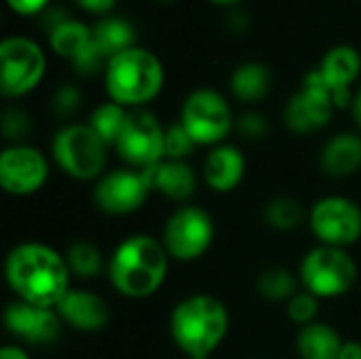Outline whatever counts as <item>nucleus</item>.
Segmentation results:
<instances>
[{
    "mask_svg": "<svg viewBox=\"0 0 361 359\" xmlns=\"http://www.w3.org/2000/svg\"><path fill=\"white\" fill-rule=\"evenodd\" d=\"M4 277L15 300L55 309L70 292V267L51 245L38 241L17 243L4 260Z\"/></svg>",
    "mask_w": 361,
    "mask_h": 359,
    "instance_id": "1",
    "label": "nucleus"
},
{
    "mask_svg": "<svg viewBox=\"0 0 361 359\" xmlns=\"http://www.w3.org/2000/svg\"><path fill=\"white\" fill-rule=\"evenodd\" d=\"M169 273V254L161 239L135 233L123 239L110 260L108 277L112 288L125 298L142 300L161 290Z\"/></svg>",
    "mask_w": 361,
    "mask_h": 359,
    "instance_id": "2",
    "label": "nucleus"
},
{
    "mask_svg": "<svg viewBox=\"0 0 361 359\" xmlns=\"http://www.w3.org/2000/svg\"><path fill=\"white\" fill-rule=\"evenodd\" d=\"M228 311L222 300L209 294L182 298L169 317V332L184 358L207 359L226 339Z\"/></svg>",
    "mask_w": 361,
    "mask_h": 359,
    "instance_id": "3",
    "label": "nucleus"
},
{
    "mask_svg": "<svg viewBox=\"0 0 361 359\" xmlns=\"http://www.w3.org/2000/svg\"><path fill=\"white\" fill-rule=\"evenodd\" d=\"M165 80V70L161 59L142 47H131L108 59L104 68V85L110 102L123 108H142L152 102Z\"/></svg>",
    "mask_w": 361,
    "mask_h": 359,
    "instance_id": "4",
    "label": "nucleus"
},
{
    "mask_svg": "<svg viewBox=\"0 0 361 359\" xmlns=\"http://www.w3.org/2000/svg\"><path fill=\"white\" fill-rule=\"evenodd\" d=\"M104 140L85 123H72L61 127L51 144L53 161L57 167L74 180H99L106 171Z\"/></svg>",
    "mask_w": 361,
    "mask_h": 359,
    "instance_id": "5",
    "label": "nucleus"
},
{
    "mask_svg": "<svg viewBox=\"0 0 361 359\" xmlns=\"http://www.w3.org/2000/svg\"><path fill=\"white\" fill-rule=\"evenodd\" d=\"M298 279L317 298H338L355 286L357 264L343 248L317 245L302 258Z\"/></svg>",
    "mask_w": 361,
    "mask_h": 359,
    "instance_id": "6",
    "label": "nucleus"
},
{
    "mask_svg": "<svg viewBox=\"0 0 361 359\" xmlns=\"http://www.w3.org/2000/svg\"><path fill=\"white\" fill-rule=\"evenodd\" d=\"M180 123L197 146H218L235 127L233 110L222 93L209 87L195 89L182 104Z\"/></svg>",
    "mask_w": 361,
    "mask_h": 359,
    "instance_id": "7",
    "label": "nucleus"
},
{
    "mask_svg": "<svg viewBox=\"0 0 361 359\" xmlns=\"http://www.w3.org/2000/svg\"><path fill=\"white\" fill-rule=\"evenodd\" d=\"M47 72V57L27 36H6L0 42V91L4 97H21L34 91Z\"/></svg>",
    "mask_w": 361,
    "mask_h": 359,
    "instance_id": "8",
    "label": "nucleus"
},
{
    "mask_svg": "<svg viewBox=\"0 0 361 359\" xmlns=\"http://www.w3.org/2000/svg\"><path fill=\"white\" fill-rule=\"evenodd\" d=\"M114 150L133 169H148L165 159V127L146 108H131L114 142Z\"/></svg>",
    "mask_w": 361,
    "mask_h": 359,
    "instance_id": "9",
    "label": "nucleus"
},
{
    "mask_svg": "<svg viewBox=\"0 0 361 359\" xmlns=\"http://www.w3.org/2000/svg\"><path fill=\"white\" fill-rule=\"evenodd\" d=\"M214 235V218L203 207L182 205L167 218L161 241L169 258L178 262H192L209 250Z\"/></svg>",
    "mask_w": 361,
    "mask_h": 359,
    "instance_id": "10",
    "label": "nucleus"
},
{
    "mask_svg": "<svg viewBox=\"0 0 361 359\" xmlns=\"http://www.w3.org/2000/svg\"><path fill=\"white\" fill-rule=\"evenodd\" d=\"M309 226L319 245L347 250L361 237V207L349 197L330 195L313 203Z\"/></svg>",
    "mask_w": 361,
    "mask_h": 359,
    "instance_id": "11",
    "label": "nucleus"
},
{
    "mask_svg": "<svg viewBox=\"0 0 361 359\" xmlns=\"http://www.w3.org/2000/svg\"><path fill=\"white\" fill-rule=\"evenodd\" d=\"M150 184L144 171L118 167L106 171L93 188V203L108 216H129L137 212L150 197Z\"/></svg>",
    "mask_w": 361,
    "mask_h": 359,
    "instance_id": "12",
    "label": "nucleus"
},
{
    "mask_svg": "<svg viewBox=\"0 0 361 359\" xmlns=\"http://www.w3.org/2000/svg\"><path fill=\"white\" fill-rule=\"evenodd\" d=\"M49 180V159L30 144H11L0 154V186L6 195L27 197Z\"/></svg>",
    "mask_w": 361,
    "mask_h": 359,
    "instance_id": "13",
    "label": "nucleus"
},
{
    "mask_svg": "<svg viewBox=\"0 0 361 359\" xmlns=\"http://www.w3.org/2000/svg\"><path fill=\"white\" fill-rule=\"evenodd\" d=\"M332 95L309 74L302 80V87L290 97L283 110V121L294 133H315L324 129L334 114Z\"/></svg>",
    "mask_w": 361,
    "mask_h": 359,
    "instance_id": "14",
    "label": "nucleus"
},
{
    "mask_svg": "<svg viewBox=\"0 0 361 359\" xmlns=\"http://www.w3.org/2000/svg\"><path fill=\"white\" fill-rule=\"evenodd\" d=\"M360 72V51L349 44H336L324 55L319 66L309 72V76L315 78L332 95L336 108H351L355 95L351 91V85L355 83Z\"/></svg>",
    "mask_w": 361,
    "mask_h": 359,
    "instance_id": "15",
    "label": "nucleus"
},
{
    "mask_svg": "<svg viewBox=\"0 0 361 359\" xmlns=\"http://www.w3.org/2000/svg\"><path fill=\"white\" fill-rule=\"evenodd\" d=\"M51 49L59 55L72 61L74 70L82 76H91L106 68V59L95 47L93 30L85 25L78 19H68L59 28H55L49 34Z\"/></svg>",
    "mask_w": 361,
    "mask_h": 359,
    "instance_id": "16",
    "label": "nucleus"
},
{
    "mask_svg": "<svg viewBox=\"0 0 361 359\" xmlns=\"http://www.w3.org/2000/svg\"><path fill=\"white\" fill-rule=\"evenodd\" d=\"M61 320L55 309L34 307L21 300H13L4 309V326L11 336L19 339L25 345L44 347L59 339Z\"/></svg>",
    "mask_w": 361,
    "mask_h": 359,
    "instance_id": "17",
    "label": "nucleus"
},
{
    "mask_svg": "<svg viewBox=\"0 0 361 359\" xmlns=\"http://www.w3.org/2000/svg\"><path fill=\"white\" fill-rule=\"evenodd\" d=\"M59 320L78 332H99L110 322L106 300L89 290H72L55 307Z\"/></svg>",
    "mask_w": 361,
    "mask_h": 359,
    "instance_id": "18",
    "label": "nucleus"
},
{
    "mask_svg": "<svg viewBox=\"0 0 361 359\" xmlns=\"http://www.w3.org/2000/svg\"><path fill=\"white\" fill-rule=\"evenodd\" d=\"M245 176V157L233 144L214 146L203 161V182L214 193H233Z\"/></svg>",
    "mask_w": 361,
    "mask_h": 359,
    "instance_id": "19",
    "label": "nucleus"
},
{
    "mask_svg": "<svg viewBox=\"0 0 361 359\" xmlns=\"http://www.w3.org/2000/svg\"><path fill=\"white\" fill-rule=\"evenodd\" d=\"M152 193L163 195L176 203L188 201L197 190V174L186 161L163 159L161 163L144 169Z\"/></svg>",
    "mask_w": 361,
    "mask_h": 359,
    "instance_id": "20",
    "label": "nucleus"
},
{
    "mask_svg": "<svg viewBox=\"0 0 361 359\" xmlns=\"http://www.w3.org/2000/svg\"><path fill=\"white\" fill-rule=\"evenodd\" d=\"M322 169L332 178H347L361 167V135L345 131L332 135L319 154Z\"/></svg>",
    "mask_w": 361,
    "mask_h": 359,
    "instance_id": "21",
    "label": "nucleus"
},
{
    "mask_svg": "<svg viewBox=\"0 0 361 359\" xmlns=\"http://www.w3.org/2000/svg\"><path fill=\"white\" fill-rule=\"evenodd\" d=\"M345 341L330 324L313 322L298 330L296 351L300 359H338Z\"/></svg>",
    "mask_w": 361,
    "mask_h": 359,
    "instance_id": "22",
    "label": "nucleus"
},
{
    "mask_svg": "<svg viewBox=\"0 0 361 359\" xmlns=\"http://www.w3.org/2000/svg\"><path fill=\"white\" fill-rule=\"evenodd\" d=\"M93 40L99 53L104 55L106 63L121 51L135 47V28L123 17H102L93 28Z\"/></svg>",
    "mask_w": 361,
    "mask_h": 359,
    "instance_id": "23",
    "label": "nucleus"
},
{
    "mask_svg": "<svg viewBox=\"0 0 361 359\" xmlns=\"http://www.w3.org/2000/svg\"><path fill=\"white\" fill-rule=\"evenodd\" d=\"M273 85L271 70L260 61H247L233 70L231 74V91L237 99L252 104L267 97Z\"/></svg>",
    "mask_w": 361,
    "mask_h": 359,
    "instance_id": "24",
    "label": "nucleus"
},
{
    "mask_svg": "<svg viewBox=\"0 0 361 359\" xmlns=\"http://www.w3.org/2000/svg\"><path fill=\"white\" fill-rule=\"evenodd\" d=\"M66 260H68L70 273H74L76 277H82V279H93V277H97L104 271V267L108 269L102 250L95 243L85 241V239L82 241H74L68 248Z\"/></svg>",
    "mask_w": 361,
    "mask_h": 359,
    "instance_id": "25",
    "label": "nucleus"
},
{
    "mask_svg": "<svg viewBox=\"0 0 361 359\" xmlns=\"http://www.w3.org/2000/svg\"><path fill=\"white\" fill-rule=\"evenodd\" d=\"M298 284L300 279L292 271L283 267H271L262 271V275L258 277V294L267 300L283 303L298 292Z\"/></svg>",
    "mask_w": 361,
    "mask_h": 359,
    "instance_id": "26",
    "label": "nucleus"
},
{
    "mask_svg": "<svg viewBox=\"0 0 361 359\" xmlns=\"http://www.w3.org/2000/svg\"><path fill=\"white\" fill-rule=\"evenodd\" d=\"M127 108H123L121 104L116 102H106V104H99L91 116H89V127L104 140L106 146H112L114 148V142L121 133V127L127 118Z\"/></svg>",
    "mask_w": 361,
    "mask_h": 359,
    "instance_id": "27",
    "label": "nucleus"
},
{
    "mask_svg": "<svg viewBox=\"0 0 361 359\" xmlns=\"http://www.w3.org/2000/svg\"><path fill=\"white\" fill-rule=\"evenodd\" d=\"M305 207L292 197H275L264 205V222L275 231H294L305 222Z\"/></svg>",
    "mask_w": 361,
    "mask_h": 359,
    "instance_id": "28",
    "label": "nucleus"
},
{
    "mask_svg": "<svg viewBox=\"0 0 361 359\" xmlns=\"http://www.w3.org/2000/svg\"><path fill=\"white\" fill-rule=\"evenodd\" d=\"M286 313L288 317L305 328L313 322H317V315H319V298L307 290H298L290 300H288V307H286Z\"/></svg>",
    "mask_w": 361,
    "mask_h": 359,
    "instance_id": "29",
    "label": "nucleus"
},
{
    "mask_svg": "<svg viewBox=\"0 0 361 359\" xmlns=\"http://www.w3.org/2000/svg\"><path fill=\"white\" fill-rule=\"evenodd\" d=\"M195 148H197L195 140L188 135V131L180 121L165 127V159L186 161V157L192 154Z\"/></svg>",
    "mask_w": 361,
    "mask_h": 359,
    "instance_id": "30",
    "label": "nucleus"
},
{
    "mask_svg": "<svg viewBox=\"0 0 361 359\" xmlns=\"http://www.w3.org/2000/svg\"><path fill=\"white\" fill-rule=\"evenodd\" d=\"M2 131L6 140H23L30 133V118L23 110L19 108H8L2 116Z\"/></svg>",
    "mask_w": 361,
    "mask_h": 359,
    "instance_id": "31",
    "label": "nucleus"
},
{
    "mask_svg": "<svg viewBox=\"0 0 361 359\" xmlns=\"http://www.w3.org/2000/svg\"><path fill=\"white\" fill-rule=\"evenodd\" d=\"M235 127L245 135V138H252V140H260L269 133V123L262 114L258 112H245L241 114L237 121H235Z\"/></svg>",
    "mask_w": 361,
    "mask_h": 359,
    "instance_id": "32",
    "label": "nucleus"
},
{
    "mask_svg": "<svg viewBox=\"0 0 361 359\" xmlns=\"http://www.w3.org/2000/svg\"><path fill=\"white\" fill-rule=\"evenodd\" d=\"M53 106L57 110V114H72L78 106H80V91L72 85H63L61 89H57L55 97H53Z\"/></svg>",
    "mask_w": 361,
    "mask_h": 359,
    "instance_id": "33",
    "label": "nucleus"
},
{
    "mask_svg": "<svg viewBox=\"0 0 361 359\" xmlns=\"http://www.w3.org/2000/svg\"><path fill=\"white\" fill-rule=\"evenodd\" d=\"M6 4L17 15H36L44 8H49V0H6Z\"/></svg>",
    "mask_w": 361,
    "mask_h": 359,
    "instance_id": "34",
    "label": "nucleus"
},
{
    "mask_svg": "<svg viewBox=\"0 0 361 359\" xmlns=\"http://www.w3.org/2000/svg\"><path fill=\"white\" fill-rule=\"evenodd\" d=\"M68 19H72L61 6H49V8H44V15H42V25H44V30L51 34L55 28H59L61 23H66Z\"/></svg>",
    "mask_w": 361,
    "mask_h": 359,
    "instance_id": "35",
    "label": "nucleus"
},
{
    "mask_svg": "<svg viewBox=\"0 0 361 359\" xmlns=\"http://www.w3.org/2000/svg\"><path fill=\"white\" fill-rule=\"evenodd\" d=\"M80 8L93 13V15H106L108 11H112L116 0H76Z\"/></svg>",
    "mask_w": 361,
    "mask_h": 359,
    "instance_id": "36",
    "label": "nucleus"
},
{
    "mask_svg": "<svg viewBox=\"0 0 361 359\" xmlns=\"http://www.w3.org/2000/svg\"><path fill=\"white\" fill-rule=\"evenodd\" d=\"M0 359H30V355L21 345H4L0 351Z\"/></svg>",
    "mask_w": 361,
    "mask_h": 359,
    "instance_id": "37",
    "label": "nucleus"
},
{
    "mask_svg": "<svg viewBox=\"0 0 361 359\" xmlns=\"http://www.w3.org/2000/svg\"><path fill=\"white\" fill-rule=\"evenodd\" d=\"M338 359H361V343H355V341L345 343Z\"/></svg>",
    "mask_w": 361,
    "mask_h": 359,
    "instance_id": "38",
    "label": "nucleus"
},
{
    "mask_svg": "<svg viewBox=\"0 0 361 359\" xmlns=\"http://www.w3.org/2000/svg\"><path fill=\"white\" fill-rule=\"evenodd\" d=\"M351 114H353V121L355 125L361 129V87L355 91L353 95V104H351Z\"/></svg>",
    "mask_w": 361,
    "mask_h": 359,
    "instance_id": "39",
    "label": "nucleus"
},
{
    "mask_svg": "<svg viewBox=\"0 0 361 359\" xmlns=\"http://www.w3.org/2000/svg\"><path fill=\"white\" fill-rule=\"evenodd\" d=\"M228 23H231V28H235V30H243L247 21H245V17H243L241 13H233L231 19H228Z\"/></svg>",
    "mask_w": 361,
    "mask_h": 359,
    "instance_id": "40",
    "label": "nucleus"
},
{
    "mask_svg": "<svg viewBox=\"0 0 361 359\" xmlns=\"http://www.w3.org/2000/svg\"><path fill=\"white\" fill-rule=\"evenodd\" d=\"M209 2H214V4H237L239 0H209Z\"/></svg>",
    "mask_w": 361,
    "mask_h": 359,
    "instance_id": "41",
    "label": "nucleus"
},
{
    "mask_svg": "<svg viewBox=\"0 0 361 359\" xmlns=\"http://www.w3.org/2000/svg\"><path fill=\"white\" fill-rule=\"evenodd\" d=\"M161 2H171V0H161Z\"/></svg>",
    "mask_w": 361,
    "mask_h": 359,
    "instance_id": "42",
    "label": "nucleus"
},
{
    "mask_svg": "<svg viewBox=\"0 0 361 359\" xmlns=\"http://www.w3.org/2000/svg\"><path fill=\"white\" fill-rule=\"evenodd\" d=\"M182 359H190V358H182Z\"/></svg>",
    "mask_w": 361,
    "mask_h": 359,
    "instance_id": "43",
    "label": "nucleus"
}]
</instances>
